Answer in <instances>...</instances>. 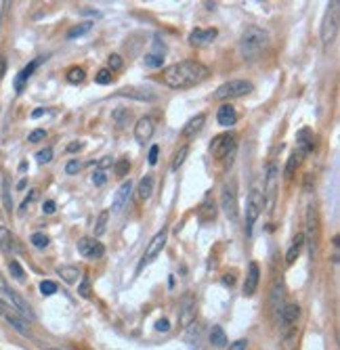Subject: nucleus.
Instances as JSON below:
<instances>
[{"instance_id": "45", "label": "nucleus", "mask_w": 340, "mask_h": 350, "mask_svg": "<svg viewBox=\"0 0 340 350\" xmlns=\"http://www.w3.org/2000/svg\"><path fill=\"white\" fill-rule=\"evenodd\" d=\"M105 172L103 170H97V172H92V183H95L97 187H101V185H105Z\"/></svg>"}, {"instance_id": "24", "label": "nucleus", "mask_w": 340, "mask_h": 350, "mask_svg": "<svg viewBox=\"0 0 340 350\" xmlns=\"http://www.w3.org/2000/svg\"><path fill=\"white\" fill-rule=\"evenodd\" d=\"M40 66V59H36V61H32V63H29V66H25L23 70H21V74L15 78V90L17 92H21L23 90V86H25V82L29 80V76H32L34 74V70Z\"/></svg>"}, {"instance_id": "6", "label": "nucleus", "mask_w": 340, "mask_h": 350, "mask_svg": "<svg viewBox=\"0 0 340 350\" xmlns=\"http://www.w3.org/2000/svg\"><path fill=\"white\" fill-rule=\"evenodd\" d=\"M298 317H300V306L290 302L284 306L282 317H280V323H282V332H284V340L292 342L296 336V323H298Z\"/></svg>"}, {"instance_id": "35", "label": "nucleus", "mask_w": 340, "mask_h": 350, "mask_svg": "<svg viewBox=\"0 0 340 350\" xmlns=\"http://www.w3.org/2000/svg\"><path fill=\"white\" fill-rule=\"evenodd\" d=\"M300 162H302V155H300L298 151H294V153L290 155L288 164H286V176H288V178H292V174H294V170L300 166Z\"/></svg>"}, {"instance_id": "7", "label": "nucleus", "mask_w": 340, "mask_h": 350, "mask_svg": "<svg viewBox=\"0 0 340 350\" xmlns=\"http://www.w3.org/2000/svg\"><path fill=\"white\" fill-rule=\"evenodd\" d=\"M210 151L216 160H223L227 157V164H231L233 155H235V137L233 135H219L216 139H212L210 143Z\"/></svg>"}, {"instance_id": "46", "label": "nucleus", "mask_w": 340, "mask_h": 350, "mask_svg": "<svg viewBox=\"0 0 340 350\" xmlns=\"http://www.w3.org/2000/svg\"><path fill=\"white\" fill-rule=\"evenodd\" d=\"M109 68L112 70H120L122 68V57L120 55H109Z\"/></svg>"}, {"instance_id": "40", "label": "nucleus", "mask_w": 340, "mask_h": 350, "mask_svg": "<svg viewBox=\"0 0 340 350\" xmlns=\"http://www.w3.org/2000/svg\"><path fill=\"white\" fill-rule=\"evenodd\" d=\"M9 271H11V275H13L15 279L23 281V269H21V265H19L17 260H11V262H9Z\"/></svg>"}, {"instance_id": "14", "label": "nucleus", "mask_w": 340, "mask_h": 350, "mask_svg": "<svg viewBox=\"0 0 340 350\" xmlns=\"http://www.w3.org/2000/svg\"><path fill=\"white\" fill-rule=\"evenodd\" d=\"M219 36V29L216 27H208V29H202V27H196L192 34H189V44L192 46H208L214 42V38Z\"/></svg>"}, {"instance_id": "59", "label": "nucleus", "mask_w": 340, "mask_h": 350, "mask_svg": "<svg viewBox=\"0 0 340 350\" xmlns=\"http://www.w3.org/2000/svg\"><path fill=\"white\" fill-rule=\"evenodd\" d=\"M51 350H59V348H51Z\"/></svg>"}, {"instance_id": "47", "label": "nucleus", "mask_w": 340, "mask_h": 350, "mask_svg": "<svg viewBox=\"0 0 340 350\" xmlns=\"http://www.w3.org/2000/svg\"><path fill=\"white\" fill-rule=\"evenodd\" d=\"M78 170H80V162H78V160L68 162V166H66V172H68V174H78Z\"/></svg>"}, {"instance_id": "21", "label": "nucleus", "mask_w": 340, "mask_h": 350, "mask_svg": "<svg viewBox=\"0 0 340 350\" xmlns=\"http://www.w3.org/2000/svg\"><path fill=\"white\" fill-rule=\"evenodd\" d=\"M313 133L309 131V129H302L300 133H298V139H296V151L300 153V155H306L309 151L313 149Z\"/></svg>"}, {"instance_id": "54", "label": "nucleus", "mask_w": 340, "mask_h": 350, "mask_svg": "<svg viewBox=\"0 0 340 350\" xmlns=\"http://www.w3.org/2000/svg\"><path fill=\"white\" fill-rule=\"evenodd\" d=\"M80 147H82V145H80V143H72V145H70V147H68V151H78V149H80Z\"/></svg>"}, {"instance_id": "9", "label": "nucleus", "mask_w": 340, "mask_h": 350, "mask_svg": "<svg viewBox=\"0 0 340 350\" xmlns=\"http://www.w3.org/2000/svg\"><path fill=\"white\" fill-rule=\"evenodd\" d=\"M277 176H280V172H277V166L271 164L269 172H267V180H265V191H263V206H265V210L269 214L273 212L275 200H277Z\"/></svg>"}, {"instance_id": "15", "label": "nucleus", "mask_w": 340, "mask_h": 350, "mask_svg": "<svg viewBox=\"0 0 340 350\" xmlns=\"http://www.w3.org/2000/svg\"><path fill=\"white\" fill-rule=\"evenodd\" d=\"M196 310H198L196 300H194L192 296H185L183 302H181V306H179V323H181L183 327L192 325V323L196 321Z\"/></svg>"}, {"instance_id": "22", "label": "nucleus", "mask_w": 340, "mask_h": 350, "mask_svg": "<svg viewBox=\"0 0 340 350\" xmlns=\"http://www.w3.org/2000/svg\"><path fill=\"white\" fill-rule=\"evenodd\" d=\"M216 120H219L221 126L229 129V126H235V122H237V111L233 109V105H223L219 109V113H216Z\"/></svg>"}, {"instance_id": "43", "label": "nucleus", "mask_w": 340, "mask_h": 350, "mask_svg": "<svg viewBox=\"0 0 340 350\" xmlns=\"http://www.w3.org/2000/svg\"><path fill=\"white\" fill-rule=\"evenodd\" d=\"M97 82H99V84H109V82H112V72H109V70H101V72L97 74Z\"/></svg>"}, {"instance_id": "5", "label": "nucleus", "mask_w": 340, "mask_h": 350, "mask_svg": "<svg viewBox=\"0 0 340 350\" xmlns=\"http://www.w3.org/2000/svg\"><path fill=\"white\" fill-rule=\"evenodd\" d=\"M263 212V193L254 187L248 196V202H246V233L252 235V229H254V222L259 220Z\"/></svg>"}, {"instance_id": "10", "label": "nucleus", "mask_w": 340, "mask_h": 350, "mask_svg": "<svg viewBox=\"0 0 340 350\" xmlns=\"http://www.w3.org/2000/svg\"><path fill=\"white\" fill-rule=\"evenodd\" d=\"M221 206H223V212L225 216L231 220V222H237L239 218V208H237V191H235V185H225L223 191H221Z\"/></svg>"}, {"instance_id": "30", "label": "nucleus", "mask_w": 340, "mask_h": 350, "mask_svg": "<svg viewBox=\"0 0 340 350\" xmlns=\"http://www.w3.org/2000/svg\"><path fill=\"white\" fill-rule=\"evenodd\" d=\"M57 273H59V277H61V279L68 281V283H76V281H78V277H80V271H78L76 267H59V269H57Z\"/></svg>"}, {"instance_id": "36", "label": "nucleus", "mask_w": 340, "mask_h": 350, "mask_svg": "<svg viewBox=\"0 0 340 350\" xmlns=\"http://www.w3.org/2000/svg\"><path fill=\"white\" fill-rule=\"evenodd\" d=\"M84 78H86V74H84L82 68H72V70L68 72V80H70L72 84H80V82H84Z\"/></svg>"}, {"instance_id": "18", "label": "nucleus", "mask_w": 340, "mask_h": 350, "mask_svg": "<svg viewBox=\"0 0 340 350\" xmlns=\"http://www.w3.org/2000/svg\"><path fill=\"white\" fill-rule=\"evenodd\" d=\"M120 97H129V99H137V101H153L156 99V92L149 88H141V86H129L125 90L118 92Z\"/></svg>"}, {"instance_id": "12", "label": "nucleus", "mask_w": 340, "mask_h": 350, "mask_svg": "<svg viewBox=\"0 0 340 350\" xmlns=\"http://www.w3.org/2000/svg\"><path fill=\"white\" fill-rule=\"evenodd\" d=\"M166 239H168V233L166 231H160V233H156L151 237V241L147 243V247H145V256H143V265H149L151 260H156L160 254H162V250H164V245H166Z\"/></svg>"}, {"instance_id": "50", "label": "nucleus", "mask_w": 340, "mask_h": 350, "mask_svg": "<svg viewBox=\"0 0 340 350\" xmlns=\"http://www.w3.org/2000/svg\"><path fill=\"white\" fill-rule=\"evenodd\" d=\"M55 210H57L55 202H44V206H42V212H44V214H53Z\"/></svg>"}, {"instance_id": "58", "label": "nucleus", "mask_w": 340, "mask_h": 350, "mask_svg": "<svg viewBox=\"0 0 340 350\" xmlns=\"http://www.w3.org/2000/svg\"><path fill=\"white\" fill-rule=\"evenodd\" d=\"M3 66H5V61H0V76H3Z\"/></svg>"}, {"instance_id": "23", "label": "nucleus", "mask_w": 340, "mask_h": 350, "mask_svg": "<svg viewBox=\"0 0 340 350\" xmlns=\"http://www.w3.org/2000/svg\"><path fill=\"white\" fill-rule=\"evenodd\" d=\"M204 120H206V116L204 113H198L196 118H192L187 124H185V129H183V137H187V139H192V137H196L200 131H202V126H204Z\"/></svg>"}, {"instance_id": "25", "label": "nucleus", "mask_w": 340, "mask_h": 350, "mask_svg": "<svg viewBox=\"0 0 340 350\" xmlns=\"http://www.w3.org/2000/svg\"><path fill=\"white\" fill-rule=\"evenodd\" d=\"M164 51H158V46L153 49L151 53H147L143 57V66L145 68H151V70H156V68H162V63H164Z\"/></svg>"}, {"instance_id": "11", "label": "nucleus", "mask_w": 340, "mask_h": 350, "mask_svg": "<svg viewBox=\"0 0 340 350\" xmlns=\"http://www.w3.org/2000/svg\"><path fill=\"white\" fill-rule=\"evenodd\" d=\"M0 292H3L9 300H11V304L17 308V312H21L23 317H27V319H34V312H32V308L27 306V302L15 292V290H11L9 288V283L5 281V277H3V273H0Z\"/></svg>"}, {"instance_id": "49", "label": "nucleus", "mask_w": 340, "mask_h": 350, "mask_svg": "<svg viewBox=\"0 0 340 350\" xmlns=\"http://www.w3.org/2000/svg\"><path fill=\"white\" fill-rule=\"evenodd\" d=\"M3 200H5V208L11 210V196H9V185L5 180V191H3Z\"/></svg>"}, {"instance_id": "32", "label": "nucleus", "mask_w": 340, "mask_h": 350, "mask_svg": "<svg viewBox=\"0 0 340 350\" xmlns=\"http://www.w3.org/2000/svg\"><path fill=\"white\" fill-rule=\"evenodd\" d=\"M107 222H109V210H103L97 218V225H95V237H101L107 231Z\"/></svg>"}, {"instance_id": "52", "label": "nucleus", "mask_w": 340, "mask_h": 350, "mask_svg": "<svg viewBox=\"0 0 340 350\" xmlns=\"http://www.w3.org/2000/svg\"><path fill=\"white\" fill-rule=\"evenodd\" d=\"M229 350H246V340H237L229 346Z\"/></svg>"}, {"instance_id": "57", "label": "nucleus", "mask_w": 340, "mask_h": 350, "mask_svg": "<svg viewBox=\"0 0 340 350\" xmlns=\"http://www.w3.org/2000/svg\"><path fill=\"white\" fill-rule=\"evenodd\" d=\"M3 5L5 3H0V23H3Z\"/></svg>"}, {"instance_id": "8", "label": "nucleus", "mask_w": 340, "mask_h": 350, "mask_svg": "<svg viewBox=\"0 0 340 350\" xmlns=\"http://www.w3.org/2000/svg\"><path fill=\"white\" fill-rule=\"evenodd\" d=\"M338 11H340V3H330L328 11H326V17L322 21V40L324 44H330L336 36L338 31Z\"/></svg>"}, {"instance_id": "44", "label": "nucleus", "mask_w": 340, "mask_h": 350, "mask_svg": "<svg viewBox=\"0 0 340 350\" xmlns=\"http://www.w3.org/2000/svg\"><path fill=\"white\" fill-rule=\"evenodd\" d=\"M158 153H160V147H158V145H153V147L149 149V157H147V162H149L151 166L158 162Z\"/></svg>"}, {"instance_id": "27", "label": "nucleus", "mask_w": 340, "mask_h": 350, "mask_svg": "<svg viewBox=\"0 0 340 350\" xmlns=\"http://www.w3.org/2000/svg\"><path fill=\"white\" fill-rule=\"evenodd\" d=\"M302 245H304V237H302V235H296L294 241H292V245H290L288 252H286V265H288V267L296 262V258H298V254H300Z\"/></svg>"}, {"instance_id": "28", "label": "nucleus", "mask_w": 340, "mask_h": 350, "mask_svg": "<svg viewBox=\"0 0 340 350\" xmlns=\"http://www.w3.org/2000/svg\"><path fill=\"white\" fill-rule=\"evenodd\" d=\"M0 250L7 252V254H11V252L15 250V237H13V233H11L9 229H5V227H0Z\"/></svg>"}, {"instance_id": "38", "label": "nucleus", "mask_w": 340, "mask_h": 350, "mask_svg": "<svg viewBox=\"0 0 340 350\" xmlns=\"http://www.w3.org/2000/svg\"><path fill=\"white\" fill-rule=\"evenodd\" d=\"M214 214H216V210H214V204H204L202 206V210H200V216H202V220H212L214 218Z\"/></svg>"}, {"instance_id": "3", "label": "nucleus", "mask_w": 340, "mask_h": 350, "mask_svg": "<svg viewBox=\"0 0 340 350\" xmlns=\"http://www.w3.org/2000/svg\"><path fill=\"white\" fill-rule=\"evenodd\" d=\"M304 243L309 245V254L317 256L319 252V239H322V225H319V212L315 204H309L306 208V233L302 235Z\"/></svg>"}, {"instance_id": "17", "label": "nucleus", "mask_w": 340, "mask_h": 350, "mask_svg": "<svg viewBox=\"0 0 340 350\" xmlns=\"http://www.w3.org/2000/svg\"><path fill=\"white\" fill-rule=\"evenodd\" d=\"M133 183L127 180V183H122L120 189L116 191V196H114V212H122L127 206H129V200L133 196Z\"/></svg>"}, {"instance_id": "48", "label": "nucleus", "mask_w": 340, "mask_h": 350, "mask_svg": "<svg viewBox=\"0 0 340 350\" xmlns=\"http://www.w3.org/2000/svg\"><path fill=\"white\" fill-rule=\"evenodd\" d=\"M44 137H47L44 131H34L32 135H29V141H32V143H38V141H42Z\"/></svg>"}, {"instance_id": "39", "label": "nucleus", "mask_w": 340, "mask_h": 350, "mask_svg": "<svg viewBox=\"0 0 340 350\" xmlns=\"http://www.w3.org/2000/svg\"><path fill=\"white\" fill-rule=\"evenodd\" d=\"M40 292H42V296H53L57 292V283L55 281H42L40 283Z\"/></svg>"}, {"instance_id": "51", "label": "nucleus", "mask_w": 340, "mask_h": 350, "mask_svg": "<svg viewBox=\"0 0 340 350\" xmlns=\"http://www.w3.org/2000/svg\"><path fill=\"white\" fill-rule=\"evenodd\" d=\"M156 329H158V332H168V329H170V325H168V321H166V319H160V321L156 323Z\"/></svg>"}, {"instance_id": "42", "label": "nucleus", "mask_w": 340, "mask_h": 350, "mask_svg": "<svg viewBox=\"0 0 340 350\" xmlns=\"http://www.w3.org/2000/svg\"><path fill=\"white\" fill-rule=\"evenodd\" d=\"M32 243H34L36 247H40V250H42V247H47V245H49V237H47L44 233H34V235H32Z\"/></svg>"}, {"instance_id": "55", "label": "nucleus", "mask_w": 340, "mask_h": 350, "mask_svg": "<svg viewBox=\"0 0 340 350\" xmlns=\"http://www.w3.org/2000/svg\"><path fill=\"white\" fill-rule=\"evenodd\" d=\"M223 283H227V285H233V275H227V277L223 279Z\"/></svg>"}, {"instance_id": "16", "label": "nucleus", "mask_w": 340, "mask_h": 350, "mask_svg": "<svg viewBox=\"0 0 340 350\" xmlns=\"http://www.w3.org/2000/svg\"><path fill=\"white\" fill-rule=\"evenodd\" d=\"M259 279H261V267L259 262H250L248 265V273H246V281H244V296H252L259 288Z\"/></svg>"}, {"instance_id": "34", "label": "nucleus", "mask_w": 340, "mask_h": 350, "mask_svg": "<svg viewBox=\"0 0 340 350\" xmlns=\"http://www.w3.org/2000/svg\"><path fill=\"white\" fill-rule=\"evenodd\" d=\"M187 153H189V147L187 145H183L176 153H174V157H172V172H176L181 166H183V162H185V157H187Z\"/></svg>"}, {"instance_id": "13", "label": "nucleus", "mask_w": 340, "mask_h": 350, "mask_svg": "<svg viewBox=\"0 0 340 350\" xmlns=\"http://www.w3.org/2000/svg\"><path fill=\"white\" fill-rule=\"evenodd\" d=\"M78 252L82 254V256L90 258V260H97V258H101L103 254H105V247H103V243H99L97 239L84 237V239L78 241Z\"/></svg>"}, {"instance_id": "56", "label": "nucleus", "mask_w": 340, "mask_h": 350, "mask_svg": "<svg viewBox=\"0 0 340 350\" xmlns=\"http://www.w3.org/2000/svg\"><path fill=\"white\" fill-rule=\"evenodd\" d=\"M42 113H44V109H36V111L32 113V118H40Z\"/></svg>"}, {"instance_id": "31", "label": "nucleus", "mask_w": 340, "mask_h": 350, "mask_svg": "<svg viewBox=\"0 0 340 350\" xmlns=\"http://www.w3.org/2000/svg\"><path fill=\"white\" fill-rule=\"evenodd\" d=\"M90 29H92V21H82V23L74 25V27L68 31V38H70V40H74V38H80V36H84L86 31H90Z\"/></svg>"}, {"instance_id": "41", "label": "nucleus", "mask_w": 340, "mask_h": 350, "mask_svg": "<svg viewBox=\"0 0 340 350\" xmlns=\"http://www.w3.org/2000/svg\"><path fill=\"white\" fill-rule=\"evenodd\" d=\"M36 160H38V164H49L51 160H53V149H42V151H38V155H36Z\"/></svg>"}, {"instance_id": "20", "label": "nucleus", "mask_w": 340, "mask_h": 350, "mask_svg": "<svg viewBox=\"0 0 340 350\" xmlns=\"http://www.w3.org/2000/svg\"><path fill=\"white\" fill-rule=\"evenodd\" d=\"M284 306H286L284 304V288H282V285H275L273 294H271V310H273V317H275L277 321H280Z\"/></svg>"}, {"instance_id": "53", "label": "nucleus", "mask_w": 340, "mask_h": 350, "mask_svg": "<svg viewBox=\"0 0 340 350\" xmlns=\"http://www.w3.org/2000/svg\"><path fill=\"white\" fill-rule=\"evenodd\" d=\"M80 294H82V296H88V281H86V279H84L82 285H80Z\"/></svg>"}, {"instance_id": "37", "label": "nucleus", "mask_w": 340, "mask_h": 350, "mask_svg": "<svg viewBox=\"0 0 340 350\" xmlns=\"http://www.w3.org/2000/svg\"><path fill=\"white\" fill-rule=\"evenodd\" d=\"M129 170H131V162L127 160V157H125V160H118L116 162V174L118 176H127Z\"/></svg>"}, {"instance_id": "33", "label": "nucleus", "mask_w": 340, "mask_h": 350, "mask_svg": "<svg viewBox=\"0 0 340 350\" xmlns=\"http://www.w3.org/2000/svg\"><path fill=\"white\" fill-rule=\"evenodd\" d=\"M129 118H131V111L125 109V107H120V109H116V111L112 113V120L116 122L118 129H125V124L129 122Z\"/></svg>"}, {"instance_id": "4", "label": "nucleus", "mask_w": 340, "mask_h": 350, "mask_svg": "<svg viewBox=\"0 0 340 350\" xmlns=\"http://www.w3.org/2000/svg\"><path fill=\"white\" fill-rule=\"evenodd\" d=\"M252 82L248 80H231V82H225L223 86H219L214 90L212 99L216 101H231V99H237V97H244V94L252 92Z\"/></svg>"}, {"instance_id": "2", "label": "nucleus", "mask_w": 340, "mask_h": 350, "mask_svg": "<svg viewBox=\"0 0 340 350\" xmlns=\"http://www.w3.org/2000/svg\"><path fill=\"white\" fill-rule=\"evenodd\" d=\"M267 44H269V31L259 25H248L239 38V53L244 59H254L267 49Z\"/></svg>"}, {"instance_id": "1", "label": "nucleus", "mask_w": 340, "mask_h": 350, "mask_svg": "<svg viewBox=\"0 0 340 350\" xmlns=\"http://www.w3.org/2000/svg\"><path fill=\"white\" fill-rule=\"evenodd\" d=\"M208 78V68L202 66L200 61H181L174 63V66L166 68L162 80L168 88L172 90H183V88H189L196 86L200 82H204Z\"/></svg>"}, {"instance_id": "29", "label": "nucleus", "mask_w": 340, "mask_h": 350, "mask_svg": "<svg viewBox=\"0 0 340 350\" xmlns=\"http://www.w3.org/2000/svg\"><path fill=\"white\" fill-rule=\"evenodd\" d=\"M210 344L216 346V348L227 346V336H225L223 327H219V325H214V327H212V332H210Z\"/></svg>"}, {"instance_id": "19", "label": "nucleus", "mask_w": 340, "mask_h": 350, "mask_svg": "<svg viewBox=\"0 0 340 350\" xmlns=\"http://www.w3.org/2000/svg\"><path fill=\"white\" fill-rule=\"evenodd\" d=\"M153 120L151 118H141L137 124H135V139L139 141V143H145V141H149L151 139V135H153Z\"/></svg>"}, {"instance_id": "26", "label": "nucleus", "mask_w": 340, "mask_h": 350, "mask_svg": "<svg viewBox=\"0 0 340 350\" xmlns=\"http://www.w3.org/2000/svg\"><path fill=\"white\" fill-rule=\"evenodd\" d=\"M151 193H153V176H143L141 180H139V187H137V198L141 200V202H147L149 198H151Z\"/></svg>"}]
</instances>
